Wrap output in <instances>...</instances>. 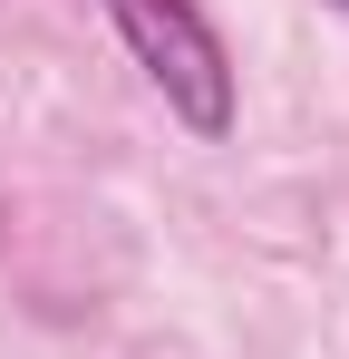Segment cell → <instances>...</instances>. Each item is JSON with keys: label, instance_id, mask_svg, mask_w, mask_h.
<instances>
[{"label": "cell", "instance_id": "1", "mask_svg": "<svg viewBox=\"0 0 349 359\" xmlns=\"http://www.w3.org/2000/svg\"><path fill=\"white\" fill-rule=\"evenodd\" d=\"M107 20H116V39L136 49V68L165 88V107L194 136L233 126V59H224V39H214V20L194 0H107Z\"/></svg>", "mask_w": 349, "mask_h": 359}, {"label": "cell", "instance_id": "2", "mask_svg": "<svg viewBox=\"0 0 349 359\" xmlns=\"http://www.w3.org/2000/svg\"><path fill=\"white\" fill-rule=\"evenodd\" d=\"M340 10H349V0H340Z\"/></svg>", "mask_w": 349, "mask_h": 359}]
</instances>
